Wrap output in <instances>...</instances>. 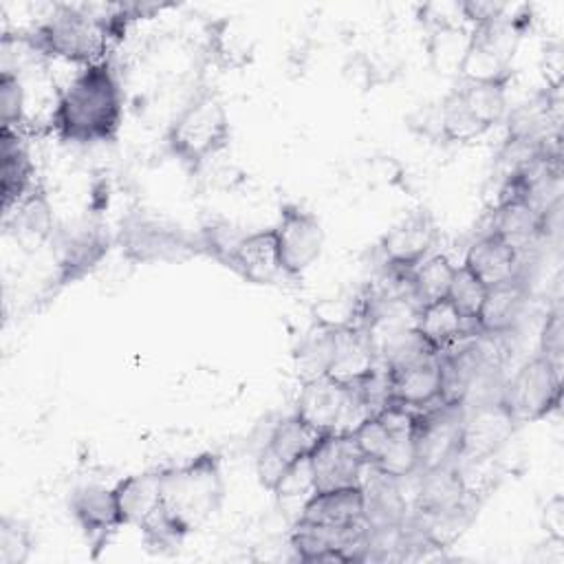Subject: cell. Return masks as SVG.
<instances>
[{
    "mask_svg": "<svg viewBox=\"0 0 564 564\" xmlns=\"http://www.w3.org/2000/svg\"><path fill=\"white\" fill-rule=\"evenodd\" d=\"M123 121V88L108 59L82 66L55 97L51 128L64 143L95 145L117 139Z\"/></svg>",
    "mask_w": 564,
    "mask_h": 564,
    "instance_id": "6da1fadb",
    "label": "cell"
},
{
    "mask_svg": "<svg viewBox=\"0 0 564 564\" xmlns=\"http://www.w3.org/2000/svg\"><path fill=\"white\" fill-rule=\"evenodd\" d=\"M225 498L220 456L203 452L187 463L161 469V509L185 533L212 520Z\"/></svg>",
    "mask_w": 564,
    "mask_h": 564,
    "instance_id": "7a4b0ae2",
    "label": "cell"
},
{
    "mask_svg": "<svg viewBox=\"0 0 564 564\" xmlns=\"http://www.w3.org/2000/svg\"><path fill=\"white\" fill-rule=\"evenodd\" d=\"M22 35L40 57L73 62L79 68L108 59L115 44L108 26L86 4H57L46 20Z\"/></svg>",
    "mask_w": 564,
    "mask_h": 564,
    "instance_id": "3957f363",
    "label": "cell"
},
{
    "mask_svg": "<svg viewBox=\"0 0 564 564\" xmlns=\"http://www.w3.org/2000/svg\"><path fill=\"white\" fill-rule=\"evenodd\" d=\"M231 126L223 101L212 90L196 93L170 121L165 143L189 170H198L229 145Z\"/></svg>",
    "mask_w": 564,
    "mask_h": 564,
    "instance_id": "277c9868",
    "label": "cell"
},
{
    "mask_svg": "<svg viewBox=\"0 0 564 564\" xmlns=\"http://www.w3.org/2000/svg\"><path fill=\"white\" fill-rule=\"evenodd\" d=\"M531 18L507 13L485 24L471 26L469 44L458 68L460 82H500L509 84L513 75V55Z\"/></svg>",
    "mask_w": 564,
    "mask_h": 564,
    "instance_id": "5b68a950",
    "label": "cell"
},
{
    "mask_svg": "<svg viewBox=\"0 0 564 564\" xmlns=\"http://www.w3.org/2000/svg\"><path fill=\"white\" fill-rule=\"evenodd\" d=\"M115 242L119 245L123 258L139 264L183 262L200 253V242L196 236L185 231L174 220L148 212H130L121 220Z\"/></svg>",
    "mask_w": 564,
    "mask_h": 564,
    "instance_id": "8992f818",
    "label": "cell"
},
{
    "mask_svg": "<svg viewBox=\"0 0 564 564\" xmlns=\"http://www.w3.org/2000/svg\"><path fill=\"white\" fill-rule=\"evenodd\" d=\"M319 432H352L370 416L364 399L352 386H344L328 375L302 381L295 399V412Z\"/></svg>",
    "mask_w": 564,
    "mask_h": 564,
    "instance_id": "52a82bcc",
    "label": "cell"
},
{
    "mask_svg": "<svg viewBox=\"0 0 564 564\" xmlns=\"http://www.w3.org/2000/svg\"><path fill=\"white\" fill-rule=\"evenodd\" d=\"M500 401L516 425L549 416L562 403V368L540 352L533 355L500 388Z\"/></svg>",
    "mask_w": 564,
    "mask_h": 564,
    "instance_id": "ba28073f",
    "label": "cell"
},
{
    "mask_svg": "<svg viewBox=\"0 0 564 564\" xmlns=\"http://www.w3.org/2000/svg\"><path fill=\"white\" fill-rule=\"evenodd\" d=\"M463 421H465V403L438 401L416 412L414 447H416L419 471L452 465L458 460L460 441H463Z\"/></svg>",
    "mask_w": 564,
    "mask_h": 564,
    "instance_id": "9c48e42d",
    "label": "cell"
},
{
    "mask_svg": "<svg viewBox=\"0 0 564 564\" xmlns=\"http://www.w3.org/2000/svg\"><path fill=\"white\" fill-rule=\"evenodd\" d=\"M322 436L324 432L308 425L297 414L278 421L256 458V474L260 485L273 491L282 474L300 458H306L322 441Z\"/></svg>",
    "mask_w": 564,
    "mask_h": 564,
    "instance_id": "30bf717a",
    "label": "cell"
},
{
    "mask_svg": "<svg viewBox=\"0 0 564 564\" xmlns=\"http://www.w3.org/2000/svg\"><path fill=\"white\" fill-rule=\"evenodd\" d=\"M273 231L284 275L302 278L324 249V227L319 218L313 212L289 203L280 209V220Z\"/></svg>",
    "mask_w": 564,
    "mask_h": 564,
    "instance_id": "8fae6325",
    "label": "cell"
},
{
    "mask_svg": "<svg viewBox=\"0 0 564 564\" xmlns=\"http://www.w3.org/2000/svg\"><path fill=\"white\" fill-rule=\"evenodd\" d=\"M315 491L355 487L368 467L350 432H328L308 454Z\"/></svg>",
    "mask_w": 564,
    "mask_h": 564,
    "instance_id": "7c38bea8",
    "label": "cell"
},
{
    "mask_svg": "<svg viewBox=\"0 0 564 564\" xmlns=\"http://www.w3.org/2000/svg\"><path fill=\"white\" fill-rule=\"evenodd\" d=\"M513 427L516 421L502 405L500 397L496 401H482L471 410L465 408L463 441L456 463H478L491 458L507 443Z\"/></svg>",
    "mask_w": 564,
    "mask_h": 564,
    "instance_id": "4fadbf2b",
    "label": "cell"
},
{
    "mask_svg": "<svg viewBox=\"0 0 564 564\" xmlns=\"http://www.w3.org/2000/svg\"><path fill=\"white\" fill-rule=\"evenodd\" d=\"M70 516L82 529L88 546L93 549V557L110 542V538L126 527L115 491L101 485H84L70 494Z\"/></svg>",
    "mask_w": 564,
    "mask_h": 564,
    "instance_id": "5bb4252c",
    "label": "cell"
},
{
    "mask_svg": "<svg viewBox=\"0 0 564 564\" xmlns=\"http://www.w3.org/2000/svg\"><path fill=\"white\" fill-rule=\"evenodd\" d=\"M438 238L436 223L427 209H414L403 216L379 242L383 262L394 271H412L430 256Z\"/></svg>",
    "mask_w": 564,
    "mask_h": 564,
    "instance_id": "9a60e30c",
    "label": "cell"
},
{
    "mask_svg": "<svg viewBox=\"0 0 564 564\" xmlns=\"http://www.w3.org/2000/svg\"><path fill=\"white\" fill-rule=\"evenodd\" d=\"M223 264L238 273L242 280L260 286L275 284L280 278H286L282 271L273 227L245 234Z\"/></svg>",
    "mask_w": 564,
    "mask_h": 564,
    "instance_id": "2e32d148",
    "label": "cell"
},
{
    "mask_svg": "<svg viewBox=\"0 0 564 564\" xmlns=\"http://www.w3.org/2000/svg\"><path fill=\"white\" fill-rule=\"evenodd\" d=\"M379 364V355L366 326L335 328L333 355L326 375L344 386L366 379Z\"/></svg>",
    "mask_w": 564,
    "mask_h": 564,
    "instance_id": "e0dca14e",
    "label": "cell"
},
{
    "mask_svg": "<svg viewBox=\"0 0 564 564\" xmlns=\"http://www.w3.org/2000/svg\"><path fill=\"white\" fill-rule=\"evenodd\" d=\"M295 520L330 527L350 529L366 522V491L361 485L315 491L302 507Z\"/></svg>",
    "mask_w": 564,
    "mask_h": 564,
    "instance_id": "ac0fdd59",
    "label": "cell"
},
{
    "mask_svg": "<svg viewBox=\"0 0 564 564\" xmlns=\"http://www.w3.org/2000/svg\"><path fill=\"white\" fill-rule=\"evenodd\" d=\"M35 165L20 130L0 128V196L2 212L9 214L33 189Z\"/></svg>",
    "mask_w": 564,
    "mask_h": 564,
    "instance_id": "d6986e66",
    "label": "cell"
},
{
    "mask_svg": "<svg viewBox=\"0 0 564 564\" xmlns=\"http://www.w3.org/2000/svg\"><path fill=\"white\" fill-rule=\"evenodd\" d=\"M110 238L95 225L57 236V282L68 284L86 275L108 253Z\"/></svg>",
    "mask_w": 564,
    "mask_h": 564,
    "instance_id": "ffe728a7",
    "label": "cell"
},
{
    "mask_svg": "<svg viewBox=\"0 0 564 564\" xmlns=\"http://www.w3.org/2000/svg\"><path fill=\"white\" fill-rule=\"evenodd\" d=\"M463 267L469 269L489 289L520 278V251L502 236L487 231L469 245Z\"/></svg>",
    "mask_w": 564,
    "mask_h": 564,
    "instance_id": "44dd1931",
    "label": "cell"
},
{
    "mask_svg": "<svg viewBox=\"0 0 564 564\" xmlns=\"http://www.w3.org/2000/svg\"><path fill=\"white\" fill-rule=\"evenodd\" d=\"M414 333L430 350L443 352L447 348H454L458 341H463L465 337H469L478 330L445 297V300H436V302H430V304H423L416 308Z\"/></svg>",
    "mask_w": 564,
    "mask_h": 564,
    "instance_id": "7402d4cb",
    "label": "cell"
},
{
    "mask_svg": "<svg viewBox=\"0 0 564 564\" xmlns=\"http://www.w3.org/2000/svg\"><path fill=\"white\" fill-rule=\"evenodd\" d=\"M527 304V286L520 278L487 289L476 317V330L485 335H507L520 319Z\"/></svg>",
    "mask_w": 564,
    "mask_h": 564,
    "instance_id": "603a6c76",
    "label": "cell"
},
{
    "mask_svg": "<svg viewBox=\"0 0 564 564\" xmlns=\"http://www.w3.org/2000/svg\"><path fill=\"white\" fill-rule=\"evenodd\" d=\"M256 37L236 15H225L207 26V55L220 68H242L251 62Z\"/></svg>",
    "mask_w": 564,
    "mask_h": 564,
    "instance_id": "cb8c5ba5",
    "label": "cell"
},
{
    "mask_svg": "<svg viewBox=\"0 0 564 564\" xmlns=\"http://www.w3.org/2000/svg\"><path fill=\"white\" fill-rule=\"evenodd\" d=\"M112 491L123 524L139 529L161 507V469L126 476L112 487Z\"/></svg>",
    "mask_w": 564,
    "mask_h": 564,
    "instance_id": "d4e9b609",
    "label": "cell"
},
{
    "mask_svg": "<svg viewBox=\"0 0 564 564\" xmlns=\"http://www.w3.org/2000/svg\"><path fill=\"white\" fill-rule=\"evenodd\" d=\"M489 231L502 236L520 251V247L542 236V214L524 196L502 198L494 207Z\"/></svg>",
    "mask_w": 564,
    "mask_h": 564,
    "instance_id": "484cf974",
    "label": "cell"
},
{
    "mask_svg": "<svg viewBox=\"0 0 564 564\" xmlns=\"http://www.w3.org/2000/svg\"><path fill=\"white\" fill-rule=\"evenodd\" d=\"M507 86L509 84L500 82H460V86L454 90L467 110L476 117V121L489 132L494 126L507 119Z\"/></svg>",
    "mask_w": 564,
    "mask_h": 564,
    "instance_id": "4316f807",
    "label": "cell"
},
{
    "mask_svg": "<svg viewBox=\"0 0 564 564\" xmlns=\"http://www.w3.org/2000/svg\"><path fill=\"white\" fill-rule=\"evenodd\" d=\"M9 229H15L20 240L46 242L53 236V212L42 187H33L9 214Z\"/></svg>",
    "mask_w": 564,
    "mask_h": 564,
    "instance_id": "83f0119b",
    "label": "cell"
},
{
    "mask_svg": "<svg viewBox=\"0 0 564 564\" xmlns=\"http://www.w3.org/2000/svg\"><path fill=\"white\" fill-rule=\"evenodd\" d=\"M454 271H456V264L443 253H434L421 260L410 271V289L416 306L445 300Z\"/></svg>",
    "mask_w": 564,
    "mask_h": 564,
    "instance_id": "f1b7e54d",
    "label": "cell"
},
{
    "mask_svg": "<svg viewBox=\"0 0 564 564\" xmlns=\"http://www.w3.org/2000/svg\"><path fill=\"white\" fill-rule=\"evenodd\" d=\"M333 339H335V328L324 326L319 322H315L313 328L306 330V335L302 337L293 355L295 372L300 381H308L326 375L330 355H333Z\"/></svg>",
    "mask_w": 564,
    "mask_h": 564,
    "instance_id": "f546056e",
    "label": "cell"
},
{
    "mask_svg": "<svg viewBox=\"0 0 564 564\" xmlns=\"http://www.w3.org/2000/svg\"><path fill=\"white\" fill-rule=\"evenodd\" d=\"M469 44V31L463 24L438 26L427 33L430 64L441 75H458Z\"/></svg>",
    "mask_w": 564,
    "mask_h": 564,
    "instance_id": "4dcf8cb0",
    "label": "cell"
},
{
    "mask_svg": "<svg viewBox=\"0 0 564 564\" xmlns=\"http://www.w3.org/2000/svg\"><path fill=\"white\" fill-rule=\"evenodd\" d=\"M487 295V286L463 264L456 267L449 291H447V300L454 304V308L467 319V322H476L478 311L485 302ZM476 326V324H474Z\"/></svg>",
    "mask_w": 564,
    "mask_h": 564,
    "instance_id": "1f68e13d",
    "label": "cell"
},
{
    "mask_svg": "<svg viewBox=\"0 0 564 564\" xmlns=\"http://www.w3.org/2000/svg\"><path fill=\"white\" fill-rule=\"evenodd\" d=\"M273 494L278 498V502L282 507L295 505V511L300 516L304 502L315 494V482H313V471H311V463L308 456L300 458L297 463H293L282 478L278 480V485L273 487ZM295 516V518H297Z\"/></svg>",
    "mask_w": 564,
    "mask_h": 564,
    "instance_id": "d6a6232c",
    "label": "cell"
},
{
    "mask_svg": "<svg viewBox=\"0 0 564 564\" xmlns=\"http://www.w3.org/2000/svg\"><path fill=\"white\" fill-rule=\"evenodd\" d=\"M26 119V86L20 75L0 73V128L20 130Z\"/></svg>",
    "mask_w": 564,
    "mask_h": 564,
    "instance_id": "836d02e7",
    "label": "cell"
},
{
    "mask_svg": "<svg viewBox=\"0 0 564 564\" xmlns=\"http://www.w3.org/2000/svg\"><path fill=\"white\" fill-rule=\"evenodd\" d=\"M33 551L31 529L4 516L0 520V564H24Z\"/></svg>",
    "mask_w": 564,
    "mask_h": 564,
    "instance_id": "e575fe53",
    "label": "cell"
},
{
    "mask_svg": "<svg viewBox=\"0 0 564 564\" xmlns=\"http://www.w3.org/2000/svg\"><path fill=\"white\" fill-rule=\"evenodd\" d=\"M540 355H544L551 364L562 368V355H564V324H562V311L553 308L546 315V322L540 333Z\"/></svg>",
    "mask_w": 564,
    "mask_h": 564,
    "instance_id": "d590c367",
    "label": "cell"
},
{
    "mask_svg": "<svg viewBox=\"0 0 564 564\" xmlns=\"http://www.w3.org/2000/svg\"><path fill=\"white\" fill-rule=\"evenodd\" d=\"M458 4H460L463 22H469L471 26L496 20V18H500L509 11V4L494 2V0H465V2H458Z\"/></svg>",
    "mask_w": 564,
    "mask_h": 564,
    "instance_id": "8d00e7d4",
    "label": "cell"
},
{
    "mask_svg": "<svg viewBox=\"0 0 564 564\" xmlns=\"http://www.w3.org/2000/svg\"><path fill=\"white\" fill-rule=\"evenodd\" d=\"M564 505H562V498L555 496L551 502H546V509H544V516H546V529L553 533L555 540H562V529H564Z\"/></svg>",
    "mask_w": 564,
    "mask_h": 564,
    "instance_id": "74e56055",
    "label": "cell"
}]
</instances>
